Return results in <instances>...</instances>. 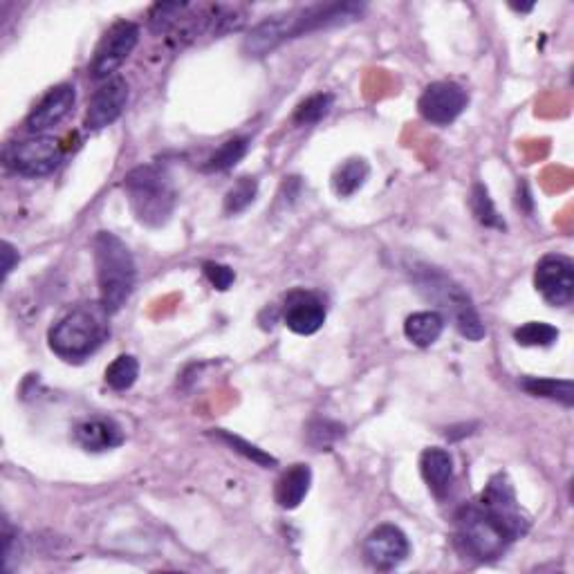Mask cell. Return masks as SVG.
I'll return each instance as SVG.
<instances>
[{"label":"cell","mask_w":574,"mask_h":574,"mask_svg":"<svg viewBox=\"0 0 574 574\" xmlns=\"http://www.w3.org/2000/svg\"><path fill=\"white\" fill-rule=\"evenodd\" d=\"M339 438H344V427L330 420H314L308 427V442L317 451H328Z\"/></svg>","instance_id":"cell-26"},{"label":"cell","mask_w":574,"mask_h":574,"mask_svg":"<svg viewBox=\"0 0 574 574\" xmlns=\"http://www.w3.org/2000/svg\"><path fill=\"white\" fill-rule=\"evenodd\" d=\"M124 191L137 220L146 227H162L175 209V189L169 173L155 164L137 166L124 178Z\"/></svg>","instance_id":"cell-4"},{"label":"cell","mask_w":574,"mask_h":574,"mask_svg":"<svg viewBox=\"0 0 574 574\" xmlns=\"http://www.w3.org/2000/svg\"><path fill=\"white\" fill-rule=\"evenodd\" d=\"M534 285L550 305H570L574 299V263L561 254L543 256L536 265Z\"/></svg>","instance_id":"cell-9"},{"label":"cell","mask_w":574,"mask_h":574,"mask_svg":"<svg viewBox=\"0 0 574 574\" xmlns=\"http://www.w3.org/2000/svg\"><path fill=\"white\" fill-rule=\"evenodd\" d=\"M74 101H77V92H74V86H70V83L52 88L48 95L41 99V104L32 110L30 117H27V131L39 135L61 124L63 119L70 115Z\"/></svg>","instance_id":"cell-13"},{"label":"cell","mask_w":574,"mask_h":574,"mask_svg":"<svg viewBox=\"0 0 574 574\" xmlns=\"http://www.w3.org/2000/svg\"><path fill=\"white\" fill-rule=\"evenodd\" d=\"M469 104L467 90L453 81H438L422 92L418 101L420 115L435 126H449L465 113Z\"/></svg>","instance_id":"cell-8"},{"label":"cell","mask_w":574,"mask_h":574,"mask_svg":"<svg viewBox=\"0 0 574 574\" xmlns=\"http://www.w3.org/2000/svg\"><path fill=\"white\" fill-rule=\"evenodd\" d=\"M108 337V312L104 305H79L50 330V348L66 361L90 357Z\"/></svg>","instance_id":"cell-3"},{"label":"cell","mask_w":574,"mask_h":574,"mask_svg":"<svg viewBox=\"0 0 574 574\" xmlns=\"http://www.w3.org/2000/svg\"><path fill=\"white\" fill-rule=\"evenodd\" d=\"M420 469L424 476V483L429 485L431 492L442 498L449 492L451 480H453V458L449 451L431 447L422 453L420 460Z\"/></svg>","instance_id":"cell-16"},{"label":"cell","mask_w":574,"mask_h":574,"mask_svg":"<svg viewBox=\"0 0 574 574\" xmlns=\"http://www.w3.org/2000/svg\"><path fill=\"white\" fill-rule=\"evenodd\" d=\"M444 330V319L440 312H415L404 323V335L411 344L420 348H429L440 339Z\"/></svg>","instance_id":"cell-18"},{"label":"cell","mask_w":574,"mask_h":574,"mask_svg":"<svg viewBox=\"0 0 574 574\" xmlns=\"http://www.w3.org/2000/svg\"><path fill=\"white\" fill-rule=\"evenodd\" d=\"M140 377V364L133 355H119L113 364L106 368V384L113 391H128Z\"/></svg>","instance_id":"cell-21"},{"label":"cell","mask_w":574,"mask_h":574,"mask_svg":"<svg viewBox=\"0 0 574 574\" xmlns=\"http://www.w3.org/2000/svg\"><path fill=\"white\" fill-rule=\"evenodd\" d=\"M294 14L285 16H272L267 21L258 23L252 34L247 36L243 43V50L247 57H265L272 50L279 48V45L287 39H294Z\"/></svg>","instance_id":"cell-14"},{"label":"cell","mask_w":574,"mask_h":574,"mask_svg":"<svg viewBox=\"0 0 574 574\" xmlns=\"http://www.w3.org/2000/svg\"><path fill=\"white\" fill-rule=\"evenodd\" d=\"M3 160L7 169H12L25 178H41L50 175L63 162V146L54 137L36 135L30 140L14 142L5 148Z\"/></svg>","instance_id":"cell-6"},{"label":"cell","mask_w":574,"mask_h":574,"mask_svg":"<svg viewBox=\"0 0 574 574\" xmlns=\"http://www.w3.org/2000/svg\"><path fill=\"white\" fill-rule=\"evenodd\" d=\"M523 391H527L534 397H548V400H557L566 406H572L574 402V388L570 379H539V377H527L521 382Z\"/></svg>","instance_id":"cell-20"},{"label":"cell","mask_w":574,"mask_h":574,"mask_svg":"<svg viewBox=\"0 0 574 574\" xmlns=\"http://www.w3.org/2000/svg\"><path fill=\"white\" fill-rule=\"evenodd\" d=\"M471 209H474V216L483 222L485 227H496V229H505V222L498 218L494 202L489 198L487 189L483 184H476L474 193H471Z\"/></svg>","instance_id":"cell-27"},{"label":"cell","mask_w":574,"mask_h":574,"mask_svg":"<svg viewBox=\"0 0 574 574\" xmlns=\"http://www.w3.org/2000/svg\"><path fill=\"white\" fill-rule=\"evenodd\" d=\"M283 323L296 335H314L326 323V303L319 294L294 290L283 303Z\"/></svg>","instance_id":"cell-11"},{"label":"cell","mask_w":574,"mask_h":574,"mask_svg":"<svg viewBox=\"0 0 574 574\" xmlns=\"http://www.w3.org/2000/svg\"><path fill=\"white\" fill-rule=\"evenodd\" d=\"M184 9H189L187 3H157L151 12V25L155 32H166L175 21L182 16Z\"/></svg>","instance_id":"cell-29"},{"label":"cell","mask_w":574,"mask_h":574,"mask_svg":"<svg viewBox=\"0 0 574 574\" xmlns=\"http://www.w3.org/2000/svg\"><path fill=\"white\" fill-rule=\"evenodd\" d=\"M205 276L209 279V283L220 292L229 290L231 283L236 281L234 270H231V267H227V265H220V263H205Z\"/></svg>","instance_id":"cell-30"},{"label":"cell","mask_w":574,"mask_h":574,"mask_svg":"<svg viewBox=\"0 0 574 574\" xmlns=\"http://www.w3.org/2000/svg\"><path fill=\"white\" fill-rule=\"evenodd\" d=\"M258 182L254 178H240L225 196V214H240L256 200Z\"/></svg>","instance_id":"cell-25"},{"label":"cell","mask_w":574,"mask_h":574,"mask_svg":"<svg viewBox=\"0 0 574 574\" xmlns=\"http://www.w3.org/2000/svg\"><path fill=\"white\" fill-rule=\"evenodd\" d=\"M218 438H220L222 442H227L229 447L234 449V451L243 453L245 458L256 462V465H261V467H274V465H276V458H272L270 453H265L263 449H258L256 444H249L247 440L238 438V435H231V433H227V431H218Z\"/></svg>","instance_id":"cell-28"},{"label":"cell","mask_w":574,"mask_h":574,"mask_svg":"<svg viewBox=\"0 0 574 574\" xmlns=\"http://www.w3.org/2000/svg\"><path fill=\"white\" fill-rule=\"evenodd\" d=\"M516 539H521V534L483 503L462 507L456 516V541L460 550L476 561L503 557Z\"/></svg>","instance_id":"cell-1"},{"label":"cell","mask_w":574,"mask_h":574,"mask_svg":"<svg viewBox=\"0 0 574 574\" xmlns=\"http://www.w3.org/2000/svg\"><path fill=\"white\" fill-rule=\"evenodd\" d=\"M411 552L409 539L395 525H379L364 541V557L377 570H393L406 561Z\"/></svg>","instance_id":"cell-10"},{"label":"cell","mask_w":574,"mask_h":574,"mask_svg":"<svg viewBox=\"0 0 574 574\" xmlns=\"http://www.w3.org/2000/svg\"><path fill=\"white\" fill-rule=\"evenodd\" d=\"M516 344L521 346H552L559 339V330L543 321H530L514 332Z\"/></svg>","instance_id":"cell-24"},{"label":"cell","mask_w":574,"mask_h":574,"mask_svg":"<svg viewBox=\"0 0 574 574\" xmlns=\"http://www.w3.org/2000/svg\"><path fill=\"white\" fill-rule=\"evenodd\" d=\"M368 173H370L368 164L366 160H361V157L346 160L335 171V175H332V189H335V193L341 198L355 196V193L366 184Z\"/></svg>","instance_id":"cell-19"},{"label":"cell","mask_w":574,"mask_h":574,"mask_svg":"<svg viewBox=\"0 0 574 574\" xmlns=\"http://www.w3.org/2000/svg\"><path fill=\"white\" fill-rule=\"evenodd\" d=\"M128 104V83L122 77L108 79L90 99L86 113V131H101L122 117Z\"/></svg>","instance_id":"cell-12"},{"label":"cell","mask_w":574,"mask_h":574,"mask_svg":"<svg viewBox=\"0 0 574 574\" xmlns=\"http://www.w3.org/2000/svg\"><path fill=\"white\" fill-rule=\"evenodd\" d=\"M332 106H335V97H332L330 92H319V95H312L310 99H305L299 108H296L294 122L301 126L319 124L323 117L330 115Z\"/></svg>","instance_id":"cell-23"},{"label":"cell","mask_w":574,"mask_h":574,"mask_svg":"<svg viewBox=\"0 0 574 574\" xmlns=\"http://www.w3.org/2000/svg\"><path fill=\"white\" fill-rule=\"evenodd\" d=\"M21 548H18V536L16 532L9 527V523L5 521V530H3V568L9 572L12 570V559H18V554Z\"/></svg>","instance_id":"cell-31"},{"label":"cell","mask_w":574,"mask_h":574,"mask_svg":"<svg viewBox=\"0 0 574 574\" xmlns=\"http://www.w3.org/2000/svg\"><path fill=\"white\" fill-rule=\"evenodd\" d=\"M415 285L424 294V299L438 303L442 310L451 314L462 337L480 341L487 335L485 323L471 303L469 294L458 283H453L447 274L433 270V267H424V270L415 272Z\"/></svg>","instance_id":"cell-5"},{"label":"cell","mask_w":574,"mask_h":574,"mask_svg":"<svg viewBox=\"0 0 574 574\" xmlns=\"http://www.w3.org/2000/svg\"><path fill=\"white\" fill-rule=\"evenodd\" d=\"M92 247H95L99 303L104 305L108 314H115L124 308L135 290L137 272L133 254L124 240L110 234V231H99Z\"/></svg>","instance_id":"cell-2"},{"label":"cell","mask_w":574,"mask_h":574,"mask_svg":"<svg viewBox=\"0 0 574 574\" xmlns=\"http://www.w3.org/2000/svg\"><path fill=\"white\" fill-rule=\"evenodd\" d=\"M137 41H140V27L131 21L115 23L97 45L95 57L90 63V77L97 81H108L131 57Z\"/></svg>","instance_id":"cell-7"},{"label":"cell","mask_w":574,"mask_h":574,"mask_svg":"<svg viewBox=\"0 0 574 574\" xmlns=\"http://www.w3.org/2000/svg\"><path fill=\"white\" fill-rule=\"evenodd\" d=\"M249 151V140L245 137H236V140H229L222 144L218 151L209 157L207 164L202 169L214 173V171H227L231 166H236Z\"/></svg>","instance_id":"cell-22"},{"label":"cell","mask_w":574,"mask_h":574,"mask_svg":"<svg viewBox=\"0 0 574 574\" xmlns=\"http://www.w3.org/2000/svg\"><path fill=\"white\" fill-rule=\"evenodd\" d=\"M74 440H77L86 451L101 453L124 444V429L119 427L115 420L92 418L81 422L79 427L74 429Z\"/></svg>","instance_id":"cell-15"},{"label":"cell","mask_w":574,"mask_h":574,"mask_svg":"<svg viewBox=\"0 0 574 574\" xmlns=\"http://www.w3.org/2000/svg\"><path fill=\"white\" fill-rule=\"evenodd\" d=\"M16 263H18V252L14 249V245L3 243V279H7Z\"/></svg>","instance_id":"cell-32"},{"label":"cell","mask_w":574,"mask_h":574,"mask_svg":"<svg viewBox=\"0 0 574 574\" xmlns=\"http://www.w3.org/2000/svg\"><path fill=\"white\" fill-rule=\"evenodd\" d=\"M312 485V471L308 465H294L285 471L276 483L274 498L283 509H296L308 496Z\"/></svg>","instance_id":"cell-17"}]
</instances>
